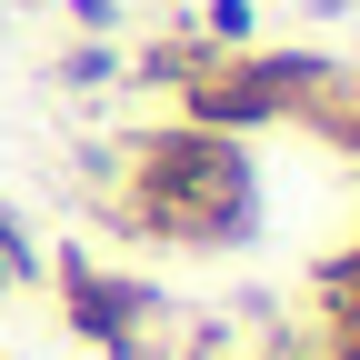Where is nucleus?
I'll return each mask as SVG.
<instances>
[{
    "instance_id": "7ed1b4c3",
    "label": "nucleus",
    "mask_w": 360,
    "mask_h": 360,
    "mask_svg": "<svg viewBox=\"0 0 360 360\" xmlns=\"http://www.w3.org/2000/svg\"><path fill=\"white\" fill-rule=\"evenodd\" d=\"M60 310L80 340H101L110 360H160V330H170V300L120 281V270H101L90 250H60Z\"/></svg>"
},
{
    "instance_id": "39448f33",
    "label": "nucleus",
    "mask_w": 360,
    "mask_h": 360,
    "mask_svg": "<svg viewBox=\"0 0 360 360\" xmlns=\"http://www.w3.org/2000/svg\"><path fill=\"white\" fill-rule=\"evenodd\" d=\"M70 20H80V30H110V20H120V0H70Z\"/></svg>"
},
{
    "instance_id": "f03ea898",
    "label": "nucleus",
    "mask_w": 360,
    "mask_h": 360,
    "mask_svg": "<svg viewBox=\"0 0 360 360\" xmlns=\"http://www.w3.org/2000/svg\"><path fill=\"white\" fill-rule=\"evenodd\" d=\"M330 70L340 60H321V51H210L191 80H180V120L240 141V130H260V120H300Z\"/></svg>"
},
{
    "instance_id": "f257e3e1",
    "label": "nucleus",
    "mask_w": 360,
    "mask_h": 360,
    "mask_svg": "<svg viewBox=\"0 0 360 360\" xmlns=\"http://www.w3.org/2000/svg\"><path fill=\"white\" fill-rule=\"evenodd\" d=\"M120 220L150 231L170 250H240L250 220H260V170L231 130H200V120H170L130 141V191Z\"/></svg>"
},
{
    "instance_id": "20e7f679",
    "label": "nucleus",
    "mask_w": 360,
    "mask_h": 360,
    "mask_svg": "<svg viewBox=\"0 0 360 360\" xmlns=\"http://www.w3.org/2000/svg\"><path fill=\"white\" fill-rule=\"evenodd\" d=\"M60 80H70V90H90V80H120V51H70V60H60Z\"/></svg>"
}]
</instances>
